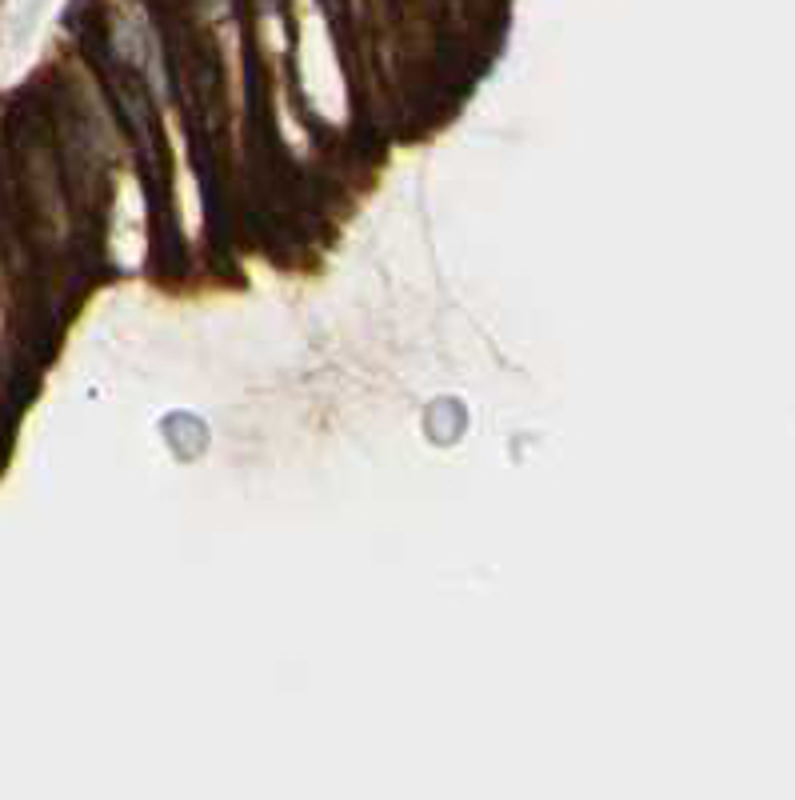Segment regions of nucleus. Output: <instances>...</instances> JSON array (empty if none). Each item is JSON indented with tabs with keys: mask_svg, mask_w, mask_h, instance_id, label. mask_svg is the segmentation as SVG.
I'll use <instances>...</instances> for the list:
<instances>
[]
</instances>
